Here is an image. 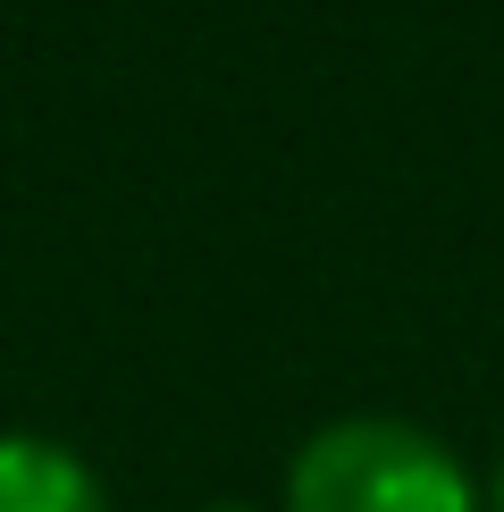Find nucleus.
<instances>
[{
	"label": "nucleus",
	"mask_w": 504,
	"mask_h": 512,
	"mask_svg": "<svg viewBox=\"0 0 504 512\" xmlns=\"http://www.w3.org/2000/svg\"><path fill=\"white\" fill-rule=\"evenodd\" d=\"M0 512H110L93 462L51 437H0Z\"/></svg>",
	"instance_id": "nucleus-2"
},
{
	"label": "nucleus",
	"mask_w": 504,
	"mask_h": 512,
	"mask_svg": "<svg viewBox=\"0 0 504 512\" xmlns=\"http://www.w3.org/2000/svg\"><path fill=\"white\" fill-rule=\"evenodd\" d=\"M286 512H479V496L412 420H328L286 462Z\"/></svg>",
	"instance_id": "nucleus-1"
},
{
	"label": "nucleus",
	"mask_w": 504,
	"mask_h": 512,
	"mask_svg": "<svg viewBox=\"0 0 504 512\" xmlns=\"http://www.w3.org/2000/svg\"><path fill=\"white\" fill-rule=\"evenodd\" d=\"M488 512H504V462H496V487H488Z\"/></svg>",
	"instance_id": "nucleus-3"
},
{
	"label": "nucleus",
	"mask_w": 504,
	"mask_h": 512,
	"mask_svg": "<svg viewBox=\"0 0 504 512\" xmlns=\"http://www.w3.org/2000/svg\"><path fill=\"white\" fill-rule=\"evenodd\" d=\"M202 512H261V504H202Z\"/></svg>",
	"instance_id": "nucleus-4"
}]
</instances>
